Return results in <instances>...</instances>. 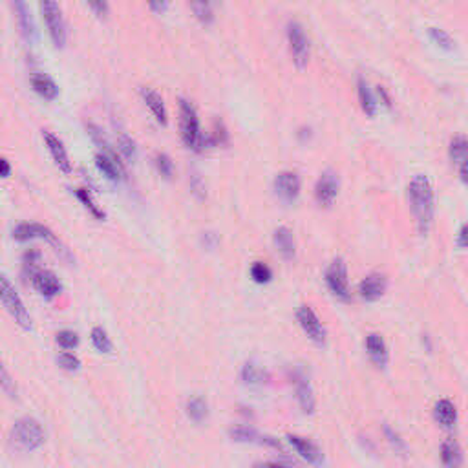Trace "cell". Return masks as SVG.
Masks as SVG:
<instances>
[{
	"label": "cell",
	"instance_id": "cell-40",
	"mask_svg": "<svg viewBox=\"0 0 468 468\" xmlns=\"http://www.w3.org/2000/svg\"><path fill=\"white\" fill-rule=\"evenodd\" d=\"M39 260H41V253H39V251L37 249L28 251V253L24 255V258H22V267H24V273L30 271L31 276H35L37 273H39V271H35Z\"/></svg>",
	"mask_w": 468,
	"mask_h": 468
},
{
	"label": "cell",
	"instance_id": "cell-45",
	"mask_svg": "<svg viewBox=\"0 0 468 468\" xmlns=\"http://www.w3.org/2000/svg\"><path fill=\"white\" fill-rule=\"evenodd\" d=\"M458 245L461 249H467L468 247V224L461 225V229L458 233Z\"/></svg>",
	"mask_w": 468,
	"mask_h": 468
},
{
	"label": "cell",
	"instance_id": "cell-16",
	"mask_svg": "<svg viewBox=\"0 0 468 468\" xmlns=\"http://www.w3.org/2000/svg\"><path fill=\"white\" fill-rule=\"evenodd\" d=\"M33 287L37 289V293H41L42 296H46V298H53L61 293L62 285L59 282V278L55 276V273H51V271L41 269L33 276Z\"/></svg>",
	"mask_w": 468,
	"mask_h": 468
},
{
	"label": "cell",
	"instance_id": "cell-33",
	"mask_svg": "<svg viewBox=\"0 0 468 468\" xmlns=\"http://www.w3.org/2000/svg\"><path fill=\"white\" fill-rule=\"evenodd\" d=\"M190 10L194 11V15L201 24H210L214 21L213 4H209V2H192Z\"/></svg>",
	"mask_w": 468,
	"mask_h": 468
},
{
	"label": "cell",
	"instance_id": "cell-13",
	"mask_svg": "<svg viewBox=\"0 0 468 468\" xmlns=\"http://www.w3.org/2000/svg\"><path fill=\"white\" fill-rule=\"evenodd\" d=\"M386 276L381 275V273H372L366 278H362V282L359 284V295L366 302H375L386 293Z\"/></svg>",
	"mask_w": 468,
	"mask_h": 468
},
{
	"label": "cell",
	"instance_id": "cell-5",
	"mask_svg": "<svg viewBox=\"0 0 468 468\" xmlns=\"http://www.w3.org/2000/svg\"><path fill=\"white\" fill-rule=\"evenodd\" d=\"M0 284H2V289H0V293H2V304H4V307L8 309V313L13 316V321H15L22 330L31 331L33 324H31L30 313H28V309H26L24 304H22L21 296H19V293L15 291V287L11 285L10 278L6 275H2Z\"/></svg>",
	"mask_w": 468,
	"mask_h": 468
},
{
	"label": "cell",
	"instance_id": "cell-35",
	"mask_svg": "<svg viewBox=\"0 0 468 468\" xmlns=\"http://www.w3.org/2000/svg\"><path fill=\"white\" fill-rule=\"evenodd\" d=\"M428 35H430V39H432L438 46L444 48V50H452V48L456 46V41L450 37V33H447V31L441 30V28H430V30H428Z\"/></svg>",
	"mask_w": 468,
	"mask_h": 468
},
{
	"label": "cell",
	"instance_id": "cell-24",
	"mask_svg": "<svg viewBox=\"0 0 468 468\" xmlns=\"http://www.w3.org/2000/svg\"><path fill=\"white\" fill-rule=\"evenodd\" d=\"M441 461L444 468H461L463 467V450L456 439H447L441 444Z\"/></svg>",
	"mask_w": 468,
	"mask_h": 468
},
{
	"label": "cell",
	"instance_id": "cell-39",
	"mask_svg": "<svg viewBox=\"0 0 468 468\" xmlns=\"http://www.w3.org/2000/svg\"><path fill=\"white\" fill-rule=\"evenodd\" d=\"M57 362H59V366L62 370H66V372H77L79 368H81V361H79V357H75L70 351H64L61 355L57 357Z\"/></svg>",
	"mask_w": 468,
	"mask_h": 468
},
{
	"label": "cell",
	"instance_id": "cell-21",
	"mask_svg": "<svg viewBox=\"0 0 468 468\" xmlns=\"http://www.w3.org/2000/svg\"><path fill=\"white\" fill-rule=\"evenodd\" d=\"M273 242H275L276 251L280 253L282 258L285 260H293L296 255V244H295V236L291 233V229L287 227H278L273 234Z\"/></svg>",
	"mask_w": 468,
	"mask_h": 468
},
{
	"label": "cell",
	"instance_id": "cell-47",
	"mask_svg": "<svg viewBox=\"0 0 468 468\" xmlns=\"http://www.w3.org/2000/svg\"><path fill=\"white\" fill-rule=\"evenodd\" d=\"M148 8H150L152 11H156V13H163V11L168 8V2H150Z\"/></svg>",
	"mask_w": 468,
	"mask_h": 468
},
{
	"label": "cell",
	"instance_id": "cell-44",
	"mask_svg": "<svg viewBox=\"0 0 468 468\" xmlns=\"http://www.w3.org/2000/svg\"><path fill=\"white\" fill-rule=\"evenodd\" d=\"M88 8L96 13L99 19H105V17L108 15V10H110V6H108V2H90L88 4Z\"/></svg>",
	"mask_w": 468,
	"mask_h": 468
},
{
	"label": "cell",
	"instance_id": "cell-36",
	"mask_svg": "<svg viewBox=\"0 0 468 468\" xmlns=\"http://www.w3.org/2000/svg\"><path fill=\"white\" fill-rule=\"evenodd\" d=\"M154 165L158 168V172L163 176L165 179H170L174 176V163L170 156H167L165 152H158L156 158H154Z\"/></svg>",
	"mask_w": 468,
	"mask_h": 468
},
{
	"label": "cell",
	"instance_id": "cell-49",
	"mask_svg": "<svg viewBox=\"0 0 468 468\" xmlns=\"http://www.w3.org/2000/svg\"><path fill=\"white\" fill-rule=\"evenodd\" d=\"M459 176H461V179L468 185V159H465L463 163L459 165Z\"/></svg>",
	"mask_w": 468,
	"mask_h": 468
},
{
	"label": "cell",
	"instance_id": "cell-34",
	"mask_svg": "<svg viewBox=\"0 0 468 468\" xmlns=\"http://www.w3.org/2000/svg\"><path fill=\"white\" fill-rule=\"evenodd\" d=\"M251 278L256 282V284H267L273 278V271L267 264L264 262H255L253 267H251Z\"/></svg>",
	"mask_w": 468,
	"mask_h": 468
},
{
	"label": "cell",
	"instance_id": "cell-9",
	"mask_svg": "<svg viewBox=\"0 0 468 468\" xmlns=\"http://www.w3.org/2000/svg\"><path fill=\"white\" fill-rule=\"evenodd\" d=\"M339 188H341V179L335 170H324L318 176L315 183V199L321 207H331L335 204L336 196H339Z\"/></svg>",
	"mask_w": 468,
	"mask_h": 468
},
{
	"label": "cell",
	"instance_id": "cell-29",
	"mask_svg": "<svg viewBox=\"0 0 468 468\" xmlns=\"http://www.w3.org/2000/svg\"><path fill=\"white\" fill-rule=\"evenodd\" d=\"M75 196H77V198H79V201H81V204L84 205V207H87L88 210H90V214H92L93 218H96V219H105V218H107V214H105V210H102L101 207H99V205L96 204V199H93L92 192H90L88 188H84V187L75 188Z\"/></svg>",
	"mask_w": 468,
	"mask_h": 468
},
{
	"label": "cell",
	"instance_id": "cell-6",
	"mask_svg": "<svg viewBox=\"0 0 468 468\" xmlns=\"http://www.w3.org/2000/svg\"><path fill=\"white\" fill-rule=\"evenodd\" d=\"M39 8H41L42 19L46 22L48 33H50L51 41L55 44V48H64L68 33L61 6L57 4V2H51V0H44V2L39 4Z\"/></svg>",
	"mask_w": 468,
	"mask_h": 468
},
{
	"label": "cell",
	"instance_id": "cell-14",
	"mask_svg": "<svg viewBox=\"0 0 468 468\" xmlns=\"http://www.w3.org/2000/svg\"><path fill=\"white\" fill-rule=\"evenodd\" d=\"M289 443L293 444V448L296 450V453L300 456L302 459H305L307 463L313 465V467H322L324 465V453L318 447H316L313 441L309 439L300 438V435H289Z\"/></svg>",
	"mask_w": 468,
	"mask_h": 468
},
{
	"label": "cell",
	"instance_id": "cell-10",
	"mask_svg": "<svg viewBox=\"0 0 468 468\" xmlns=\"http://www.w3.org/2000/svg\"><path fill=\"white\" fill-rule=\"evenodd\" d=\"M296 318L300 324L302 331L309 341H313L316 346H324L326 344V327L322 326L321 318L316 316V313L311 309L309 305H300L296 311Z\"/></svg>",
	"mask_w": 468,
	"mask_h": 468
},
{
	"label": "cell",
	"instance_id": "cell-20",
	"mask_svg": "<svg viewBox=\"0 0 468 468\" xmlns=\"http://www.w3.org/2000/svg\"><path fill=\"white\" fill-rule=\"evenodd\" d=\"M139 93H141L145 105L150 108L152 116L156 117V121L165 127V125L168 123V112H167V107H165L163 97L159 96L158 92H154L152 88H147V87H143L141 90H139Z\"/></svg>",
	"mask_w": 468,
	"mask_h": 468
},
{
	"label": "cell",
	"instance_id": "cell-11",
	"mask_svg": "<svg viewBox=\"0 0 468 468\" xmlns=\"http://www.w3.org/2000/svg\"><path fill=\"white\" fill-rule=\"evenodd\" d=\"M276 196L284 201V204H295L296 198L300 196V176L293 170H284V172L276 174L275 181H273Z\"/></svg>",
	"mask_w": 468,
	"mask_h": 468
},
{
	"label": "cell",
	"instance_id": "cell-50",
	"mask_svg": "<svg viewBox=\"0 0 468 468\" xmlns=\"http://www.w3.org/2000/svg\"><path fill=\"white\" fill-rule=\"evenodd\" d=\"M0 165H2V178H10V174H11V165H10V161H8V159H2V161H0Z\"/></svg>",
	"mask_w": 468,
	"mask_h": 468
},
{
	"label": "cell",
	"instance_id": "cell-17",
	"mask_svg": "<svg viewBox=\"0 0 468 468\" xmlns=\"http://www.w3.org/2000/svg\"><path fill=\"white\" fill-rule=\"evenodd\" d=\"M366 351L377 368L388 366L390 353H388L386 342H384V339H382L379 333H370V335L366 336Z\"/></svg>",
	"mask_w": 468,
	"mask_h": 468
},
{
	"label": "cell",
	"instance_id": "cell-37",
	"mask_svg": "<svg viewBox=\"0 0 468 468\" xmlns=\"http://www.w3.org/2000/svg\"><path fill=\"white\" fill-rule=\"evenodd\" d=\"M57 344H59L62 350H73V348L79 346V335L71 330L59 331V333H57Z\"/></svg>",
	"mask_w": 468,
	"mask_h": 468
},
{
	"label": "cell",
	"instance_id": "cell-22",
	"mask_svg": "<svg viewBox=\"0 0 468 468\" xmlns=\"http://www.w3.org/2000/svg\"><path fill=\"white\" fill-rule=\"evenodd\" d=\"M96 167L99 168V172H102V176H107L110 181H119V179L127 176L125 167H123L121 161L110 158V156H107V154H101V152L97 154Z\"/></svg>",
	"mask_w": 468,
	"mask_h": 468
},
{
	"label": "cell",
	"instance_id": "cell-15",
	"mask_svg": "<svg viewBox=\"0 0 468 468\" xmlns=\"http://www.w3.org/2000/svg\"><path fill=\"white\" fill-rule=\"evenodd\" d=\"M42 136H44V143H46L48 150H50L51 158H53V161H55L57 167L61 168L64 174H70L71 172L70 158H68L66 148H64V145H62L61 139L57 138L55 134L48 132V130H44V132H42Z\"/></svg>",
	"mask_w": 468,
	"mask_h": 468
},
{
	"label": "cell",
	"instance_id": "cell-18",
	"mask_svg": "<svg viewBox=\"0 0 468 468\" xmlns=\"http://www.w3.org/2000/svg\"><path fill=\"white\" fill-rule=\"evenodd\" d=\"M231 438L238 443H256V444H267V447L280 448V443L276 439L269 438V435H262L249 426H234L231 428Z\"/></svg>",
	"mask_w": 468,
	"mask_h": 468
},
{
	"label": "cell",
	"instance_id": "cell-27",
	"mask_svg": "<svg viewBox=\"0 0 468 468\" xmlns=\"http://www.w3.org/2000/svg\"><path fill=\"white\" fill-rule=\"evenodd\" d=\"M242 379H244L245 384L249 386H264L269 382V373L265 372L264 368H260L256 362L249 361L245 362V366L242 368Z\"/></svg>",
	"mask_w": 468,
	"mask_h": 468
},
{
	"label": "cell",
	"instance_id": "cell-48",
	"mask_svg": "<svg viewBox=\"0 0 468 468\" xmlns=\"http://www.w3.org/2000/svg\"><path fill=\"white\" fill-rule=\"evenodd\" d=\"M377 93L381 96L382 102H384L386 107H392V101H390V96H388L386 88H384V87H377Z\"/></svg>",
	"mask_w": 468,
	"mask_h": 468
},
{
	"label": "cell",
	"instance_id": "cell-19",
	"mask_svg": "<svg viewBox=\"0 0 468 468\" xmlns=\"http://www.w3.org/2000/svg\"><path fill=\"white\" fill-rule=\"evenodd\" d=\"M13 8H15L17 21H19V28H21L22 37H24L30 44H33V42L37 41V28L35 22H33V17H31L30 8H28V4L21 2V0L13 2Z\"/></svg>",
	"mask_w": 468,
	"mask_h": 468
},
{
	"label": "cell",
	"instance_id": "cell-30",
	"mask_svg": "<svg viewBox=\"0 0 468 468\" xmlns=\"http://www.w3.org/2000/svg\"><path fill=\"white\" fill-rule=\"evenodd\" d=\"M448 154L452 161H458L459 165L463 163L465 159H468V139L465 136H458L450 141L448 147Z\"/></svg>",
	"mask_w": 468,
	"mask_h": 468
},
{
	"label": "cell",
	"instance_id": "cell-46",
	"mask_svg": "<svg viewBox=\"0 0 468 468\" xmlns=\"http://www.w3.org/2000/svg\"><path fill=\"white\" fill-rule=\"evenodd\" d=\"M201 244H204L207 249H214L216 244H218V236L214 233H204L201 234Z\"/></svg>",
	"mask_w": 468,
	"mask_h": 468
},
{
	"label": "cell",
	"instance_id": "cell-26",
	"mask_svg": "<svg viewBox=\"0 0 468 468\" xmlns=\"http://www.w3.org/2000/svg\"><path fill=\"white\" fill-rule=\"evenodd\" d=\"M357 88H359V101H361L362 110H364L366 116L373 117L377 114V99L372 87H370V82H368L364 77H359Z\"/></svg>",
	"mask_w": 468,
	"mask_h": 468
},
{
	"label": "cell",
	"instance_id": "cell-23",
	"mask_svg": "<svg viewBox=\"0 0 468 468\" xmlns=\"http://www.w3.org/2000/svg\"><path fill=\"white\" fill-rule=\"evenodd\" d=\"M433 419L444 428H452L458 421V410L450 399H441L433 406Z\"/></svg>",
	"mask_w": 468,
	"mask_h": 468
},
{
	"label": "cell",
	"instance_id": "cell-7",
	"mask_svg": "<svg viewBox=\"0 0 468 468\" xmlns=\"http://www.w3.org/2000/svg\"><path fill=\"white\" fill-rule=\"evenodd\" d=\"M287 41H289V50L293 55V62L298 68H304L309 61V41L305 35L304 26L296 21L287 22Z\"/></svg>",
	"mask_w": 468,
	"mask_h": 468
},
{
	"label": "cell",
	"instance_id": "cell-4",
	"mask_svg": "<svg viewBox=\"0 0 468 468\" xmlns=\"http://www.w3.org/2000/svg\"><path fill=\"white\" fill-rule=\"evenodd\" d=\"M13 238H15L17 242H28V240H33V238L46 240L48 244H50L51 247L57 251V255H61L62 258L71 260L70 251H68L61 240L57 238L55 234H53V231L48 229L46 225L35 224V222H31V224L17 225L15 229H13Z\"/></svg>",
	"mask_w": 468,
	"mask_h": 468
},
{
	"label": "cell",
	"instance_id": "cell-32",
	"mask_svg": "<svg viewBox=\"0 0 468 468\" xmlns=\"http://www.w3.org/2000/svg\"><path fill=\"white\" fill-rule=\"evenodd\" d=\"M90 336H92V344L97 351H101V353H112V341H110V336H108L105 327L96 326Z\"/></svg>",
	"mask_w": 468,
	"mask_h": 468
},
{
	"label": "cell",
	"instance_id": "cell-2",
	"mask_svg": "<svg viewBox=\"0 0 468 468\" xmlns=\"http://www.w3.org/2000/svg\"><path fill=\"white\" fill-rule=\"evenodd\" d=\"M179 130H181V141L185 143V147L194 152H201L204 148L209 147V141L199 128L198 112L192 102H188L187 99H179Z\"/></svg>",
	"mask_w": 468,
	"mask_h": 468
},
{
	"label": "cell",
	"instance_id": "cell-41",
	"mask_svg": "<svg viewBox=\"0 0 468 468\" xmlns=\"http://www.w3.org/2000/svg\"><path fill=\"white\" fill-rule=\"evenodd\" d=\"M190 190H192L194 196H198L199 199L205 198V183L204 179H201V176H199L196 170H192V174H190Z\"/></svg>",
	"mask_w": 468,
	"mask_h": 468
},
{
	"label": "cell",
	"instance_id": "cell-38",
	"mask_svg": "<svg viewBox=\"0 0 468 468\" xmlns=\"http://www.w3.org/2000/svg\"><path fill=\"white\" fill-rule=\"evenodd\" d=\"M209 141V147H216V145H225L229 141V134H227V128L222 121H214V132L213 136L207 138Z\"/></svg>",
	"mask_w": 468,
	"mask_h": 468
},
{
	"label": "cell",
	"instance_id": "cell-43",
	"mask_svg": "<svg viewBox=\"0 0 468 468\" xmlns=\"http://www.w3.org/2000/svg\"><path fill=\"white\" fill-rule=\"evenodd\" d=\"M2 390H4L10 397H15L17 395V388H15V382L11 381L10 373H8V370L6 368H2Z\"/></svg>",
	"mask_w": 468,
	"mask_h": 468
},
{
	"label": "cell",
	"instance_id": "cell-3",
	"mask_svg": "<svg viewBox=\"0 0 468 468\" xmlns=\"http://www.w3.org/2000/svg\"><path fill=\"white\" fill-rule=\"evenodd\" d=\"M11 438L21 450L31 452L44 443V430L37 419L22 417L15 422V426L11 430Z\"/></svg>",
	"mask_w": 468,
	"mask_h": 468
},
{
	"label": "cell",
	"instance_id": "cell-8",
	"mask_svg": "<svg viewBox=\"0 0 468 468\" xmlns=\"http://www.w3.org/2000/svg\"><path fill=\"white\" fill-rule=\"evenodd\" d=\"M326 284L336 298L350 300V280H348L346 262L342 258H335L326 269Z\"/></svg>",
	"mask_w": 468,
	"mask_h": 468
},
{
	"label": "cell",
	"instance_id": "cell-42",
	"mask_svg": "<svg viewBox=\"0 0 468 468\" xmlns=\"http://www.w3.org/2000/svg\"><path fill=\"white\" fill-rule=\"evenodd\" d=\"M384 435H386L388 443L392 444L395 450H399V452H404V450H406V443H404L401 439V435H399L397 432H393L390 426H384Z\"/></svg>",
	"mask_w": 468,
	"mask_h": 468
},
{
	"label": "cell",
	"instance_id": "cell-25",
	"mask_svg": "<svg viewBox=\"0 0 468 468\" xmlns=\"http://www.w3.org/2000/svg\"><path fill=\"white\" fill-rule=\"evenodd\" d=\"M31 87L37 93L48 101H53L57 96H59V87L55 84V81L48 77L46 73H33L31 75Z\"/></svg>",
	"mask_w": 468,
	"mask_h": 468
},
{
	"label": "cell",
	"instance_id": "cell-28",
	"mask_svg": "<svg viewBox=\"0 0 468 468\" xmlns=\"http://www.w3.org/2000/svg\"><path fill=\"white\" fill-rule=\"evenodd\" d=\"M185 408H187V415L190 417V421L198 422V424L204 422L207 419V415H209V404H207V401L204 397H199V395L188 399Z\"/></svg>",
	"mask_w": 468,
	"mask_h": 468
},
{
	"label": "cell",
	"instance_id": "cell-31",
	"mask_svg": "<svg viewBox=\"0 0 468 468\" xmlns=\"http://www.w3.org/2000/svg\"><path fill=\"white\" fill-rule=\"evenodd\" d=\"M117 150H119V154H121L125 159H128V161H132V159H136V156H138L136 143H134V139L130 138L128 134L123 132V130L119 132V138H117Z\"/></svg>",
	"mask_w": 468,
	"mask_h": 468
},
{
	"label": "cell",
	"instance_id": "cell-1",
	"mask_svg": "<svg viewBox=\"0 0 468 468\" xmlns=\"http://www.w3.org/2000/svg\"><path fill=\"white\" fill-rule=\"evenodd\" d=\"M408 201H410L413 218L417 222L419 233L426 234L432 227L433 214H435V196L428 176L424 174L413 176L408 185Z\"/></svg>",
	"mask_w": 468,
	"mask_h": 468
},
{
	"label": "cell",
	"instance_id": "cell-12",
	"mask_svg": "<svg viewBox=\"0 0 468 468\" xmlns=\"http://www.w3.org/2000/svg\"><path fill=\"white\" fill-rule=\"evenodd\" d=\"M293 381H295V388H296V399H298V404L304 410V413H313L315 412V392H313V388L309 384V379L305 375L302 370H296L293 373Z\"/></svg>",
	"mask_w": 468,
	"mask_h": 468
}]
</instances>
